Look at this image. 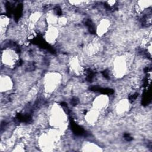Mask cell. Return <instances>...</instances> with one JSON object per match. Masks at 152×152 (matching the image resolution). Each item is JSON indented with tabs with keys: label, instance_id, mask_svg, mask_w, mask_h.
I'll list each match as a JSON object with an SVG mask.
<instances>
[{
	"label": "cell",
	"instance_id": "1",
	"mask_svg": "<svg viewBox=\"0 0 152 152\" xmlns=\"http://www.w3.org/2000/svg\"><path fill=\"white\" fill-rule=\"evenodd\" d=\"M62 81V77L57 71L47 72L43 79V90L47 94L54 93L58 89Z\"/></svg>",
	"mask_w": 152,
	"mask_h": 152
},
{
	"label": "cell",
	"instance_id": "2",
	"mask_svg": "<svg viewBox=\"0 0 152 152\" xmlns=\"http://www.w3.org/2000/svg\"><path fill=\"white\" fill-rule=\"evenodd\" d=\"M1 64L7 69H13L20 60L18 53L11 48H5L1 51Z\"/></svg>",
	"mask_w": 152,
	"mask_h": 152
},
{
	"label": "cell",
	"instance_id": "3",
	"mask_svg": "<svg viewBox=\"0 0 152 152\" xmlns=\"http://www.w3.org/2000/svg\"><path fill=\"white\" fill-rule=\"evenodd\" d=\"M109 97L106 94H99L95 96L91 102V107L102 113L109 105Z\"/></svg>",
	"mask_w": 152,
	"mask_h": 152
},
{
	"label": "cell",
	"instance_id": "4",
	"mask_svg": "<svg viewBox=\"0 0 152 152\" xmlns=\"http://www.w3.org/2000/svg\"><path fill=\"white\" fill-rule=\"evenodd\" d=\"M45 39L48 43L55 44L60 36V30L58 26L48 25V28L44 33Z\"/></svg>",
	"mask_w": 152,
	"mask_h": 152
},
{
	"label": "cell",
	"instance_id": "5",
	"mask_svg": "<svg viewBox=\"0 0 152 152\" xmlns=\"http://www.w3.org/2000/svg\"><path fill=\"white\" fill-rule=\"evenodd\" d=\"M112 26L111 21L108 18H102L97 21L96 26V34L100 37H102L109 31Z\"/></svg>",
	"mask_w": 152,
	"mask_h": 152
},
{
	"label": "cell",
	"instance_id": "6",
	"mask_svg": "<svg viewBox=\"0 0 152 152\" xmlns=\"http://www.w3.org/2000/svg\"><path fill=\"white\" fill-rule=\"evenodd\" d=\"M131 104L127 99L123 98L118 100L115 105V111L116 115L124 116L129 112Z\"/></svg>",
	"mask_w": 152,
	"mask_h": 152
},
{
	"label": "cell",
	"instance_id": "7",
	"mask_svg": "<svg viewBox=\"0 0 152 152\" xmlns=\"http://www.w3.org/2000/svg\"><path fill=\"white\" fill-rule=\"evenodd\" d=\"M14 87V82L11 77L6 74H1L0 89L1 93H6L11 91Z\"/></svg>",
	"mask_w": 152,
	"mask_h": 152
},
{
	"label": "cell",
	"instance_id": "8",
	"mask_svg": "<svg viewBox=\"0 0 152 152\" xmlns=\"http://www.w3.org/2000/svg\"><path fill=\"white\" fill-rule=\"evenodd\" d=\"M10 24V18L8 15L2 14L0 18V33L1 37H5L7 34Z\"/></svg>",
	"mask_w": 152,
	"mask_h": 152
},
{
	"label": "cell",
	"instance_id": "9",
	"mask_svg": "<svg viewBox=\"0 0 152 152\" xmlns=\"http://www.w3.org/2000/svg\"><path fill=\"white\" fill-rule=\"evenodd\" d=\"M83 148H84L83 150L84 151H102V150L99 148L96 144L93 143V142H87L83 146Z\"/></svg>",
	"mask_w": 152,
	"mask_h": 152
}]
</instances>
